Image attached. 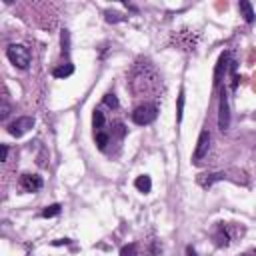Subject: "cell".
<instances>
[{
	"mask_svg": "<svg viewBox=\"0 0 256 256\" xmlns=\"http://www.w3.org/2000/svg\"><path fill=\"white\" fill-rule=\"evenodd\" d=\"M6 56L16 68H20V70H26V68L30 66V60H32L30 50L22 44H10L6 48Z\"/></svg>",
	"mask_w": 256,
	"mask_h": 256,
	"instance_id": "6da1fadb",
	"label": "cell"
},
{
	"mask_svg": "<svg viewBox=\"0 0 256 256\" xmlns=\"http://www.w3.org/2000/svg\"><path fill=\"white\" fill-rule=\"evenodd\" d=\"M156 114H158V108L154 104H140L132 112V122L138 124V126H146L150 122H154Z\"/></svg>",
	"mask_w": 256,
	"mask_h": 256,
	"instance_id": "7a4b0ae2",
	"label": "cell"
},
{
	"mask_svg": "<svg viewBox=\"0 0 256 256\" xmlns=\"http://www.w3.org/2000/svg\"><path fill=\"white\" fill-rule=\"evenodd\" d=\"M218 126L220 130H228L230 126V106H228V96L226 92L222 90V94H220V106H218Z\"/></svg>",
	"mask_w": 256,
	"mask_h": 256,
	"instance_id": "3957f363",
	"label": "cell"
},
{
	"mask_svg": "<svg viewBox=\"0 0 256 256\" xmlns=\"http://www.w3.org/2000/svg\"><path fill=\"white\" fill-rule=\"evenodd\" d=\"M34 126V118H30V116H20V118H16L14 122H10L8 124V132L12 134V136H22V134H26L30 128Z\"/></svg>",
	"mask_w": 256,
	"mask_h": 256,
	"instance_id": "277c9868",
	"label": "cell"
},
{
	"mask_svg": "<svg viewBox=\"0 0 256 256\" xmlns=\"http://www.w3.org/2000/svg\"><path fill=\"white\" fill-rule=\"evenodd\" d=\"M208 146H210V132L208 130H202L200 136H198V142H196V150H194V156H192V162L198 164L208 152Z\"/></svg>",
	"mask_w": 256,
	"mask_h": 256,
	"instance_id": "5b68a950",
	"label": "cell"
},
{
	"mask_svg": "<svg viewBox=\"0 0 256 256\" xmlns=\"http://www.w3.org/2000/svg\"><path fill=\"white\" fill-rule=\"evenodd\" d=\"M42 186H44V180L38 174H22L20 176V188L24 192H38Z\"/></svg>",
	"mask_w": 256,
	"mask_h": 256,
	"instance_id": "8992f818",
	"label": "cell"
},
{
	"mask_svg": "<svg viewBox=\"0 0 256 256\" xmlns=\"http://www.w3.org/2000/svg\"><path fill=\"white\" fill-rule=\"evenodd\" d=\"M228 58H230L228 52H222V54H220V58H218V62H216V68H214V86H218V84L222 82V76H224L226 66H228Z\"/></svg>",
	"mask_w": 256,
	"mask_h": 256,
	"instance_id": "52a82bcc",
	"label": "cell"
},
{
	"mask_svg": "<svg viewBox=\"0 0 256 256\" xmlns=\"http://www.w3.org/2000/svg\"><path fill=\"white\" fill-rule=\"evenodd\" d=\"M214 240L218 246H228L230 240H232V236H230V230H228V224L224 222H220L216 226V232H214Z\"/></svg>",
	"mask_w": 256,
	"mask_h": 256,
	"instance_id": "ba28073f",
	"label": "cell"
},
{
	"mask_svg": "<svg viewBox=\"0 0 256 256\" xmlns=\"http://www.w3.org/2000/svg\"><path fill=\"white\" fill-rule=\"evenodd\" d=\"M72 72H74V66H72L70 62L60 64V66H56L54 70H52L54 78H68V76H72Z\"/></svg>",
	"mask_w": 256,
	"mask_h": 256,
	"instance_id": "9c48e42d",
	"label": "cell"
},
{
	"mask_svg": "<svg viewBox=\"0 0 256 256\" xmlns=\"http://www.w3.org/2000/svg\"><path fill=\"white\" fill-rule=\"evenodd\" d=\"M134 186H136V190L138 192H150V188H152V180H150V176H146V174H142V176H138L134 180Z\"/></svg>",
	"mask_w": 256,
	"mask_h": 256,
	"instance_id": "30bf717a",
	"label": "cell"
},
{
	"mask_svg": "<svg viewBox=\"0 0 256 256\" xmlns=\"http://www.w3.org/2000/svg\"><path fill=\"white\" fill-rule=\"evenodd\" d=\"M238 10L242 12L244 20H246L248 24H252V22H254V10H252V4H250V2H246V0H242V2L238 4Z\"/></svg>",
	"mask_w": 256,
	"mask_h": 256,
	"instance_id": "8fae6325",
	"label": "cell"
},
{
	"mask_svg": "<svg viewBox=\"0 0 256 256\" xmlns=\"http://www.w3.org/2000/svg\"><path fill=\"white\" fill-rule=\"evenodd\" d=\"M94 140H96V144H98L100 150H106V144L110 140V134L106 130H98V132H94Z\"/></svg>",
	"mask_w": 256,
	"mask_h": 256,
	"instance_id": "7c38bea8",
	"label": "cell"
},
{
	"mask_svg": "<svg viewBox=\"0 0 256 256\" xmlns=\"http://www.w3.org/2000/svg\"><path fill=\"white\" fill-rule=\"evenodd\" d=\"M104 124H106L104 114H102L100 110H94V114H92V126H94V132L104 130Z\"/></svg>",
	"mask_w": 256,
	"mask_h": 256,
	"instance_id": "4fadbf2b",
	"label": "cell"
},
{
	"mask_svg": "<svg viewBox=\"0 0 256 256\" xmlns=\"http://www.w3.org/2000/svg\"><path fill=\"white\" fill-rule=\"evenodd\" d=\"M60 204H50V206H46L42 210V218H52V216H58L60 214Z\"/></svg>",
	"mask_w": 256,
	"mask_h": 256,
	"instance_id": "5bb4252c",
	"label": "cell"
},
{
	"mask_svg": "<svg viewBox=\"0 0 256 256\" xmlns=\"http://www.w3.org/2000/svg\"><path fill=\"white\" fill-rule=\"evenodd\" d=\"M102 102L108 106V108H118V98L112 94V92H108V94H104V98H102Z\"/></svg>",
	"mask_w": 256,
	"mask_h": 256,
	"instance_id": "9a60e30c",
	"label": "cell"
},
{
	"mask_svg": "<svg viewBox=\"0 0 256 256\" xmlns=\"http://www.w3.org/2000/svg\"><path fill=\"white\" fill-rule=\"evenodd\" d=\"M120 256H138V246H136V244H126V246H122Z\"/></svg>",
	"mask_w": 256,
	"mask_h": 256,
	"instance_id": "2e32d148",
	"label": "cell"
},
{
	"mask_svg": "<svg viewBox=\"0 0 256 256\" xmlns=\"http://www.w3.org/2000/svg\"><path fill=\"white\" fill-rule=\"evenodd\" d=\"M182 114H184V90L180 88V94H178V114H176L178 124L182 122Z\"/></svg>",
	"mask_w": 256,
	"mask_h": 256,
	"instance_id": "e0dca14e",
	"label": "cell"
},
{
	"mask_svg": "<svg viewBox=\"0 0 256 256\" xmlns=\"http://www.w3.org/2000/svg\"><path fill=\"white\" fill-rule=\"evenodd\" d=\"M68 46H70V34L64 30V32H62V52H64V54H68Z\"/></svg>",
	"mask_w": 256,
	"mask_h": 256,
	"instance_id": "ac0fdd59",
	"label": "cell"
},
{
	"mask_svg": "<svg viewBox=\"0 0 256 256\" xmlns=\"http://www.w3.org/2000/svg\"><path fill=\"white\" fill-rule=\"evenodd\" d=\"M106 20L108 22H120V20H124V16H120V14H118V12H106Z\"/></svg>",
	"mask_w": 256,
	"mask_h": 256,
	"instance_id": "d6986e66",
	"label": "cell"
},
{
	"mask_svg": "<svg viewBox=\"0 0 256 256\" xmlns=\"http://www.w3.org/2000/svg\"><path fill=\"white\" fill-rule=\"evenodd\" d=\"M114 132H116V136H118V138H122V136L126 134V128H124V124H120V122H118V124H114Z\"/></svg>",
	"mask_w": 256,
	"mask_h": 256,
	"instance_id": "ffe728a7",
	"label": "cell"
},
{
	"mask_svg": "<svg viewBox=\"0 0 256 256\" xmlns=\"http://www.w3.org/2000/svg\"><path fill=\"white\" fill-rule=\"evenodd\" d=\"M8 114H10V104H8L6 98H4V102H2V114H0V116H2V120H6Z\"/></svg>",
	"mask_w": 256,
	"mask_h": 256,
	"instance_id": "44dd1931",
	"label": "cell"
},
{
	"mask_svg": "<svg viewBox=\"0 0 256 256\" xmlns=\"http://www.w3.org/2000/svg\"><path fill=\"white\" fill-rule=\"evenodd\" d=\"M8 158V144H2V154H0V160H6Z\"/></svg>",
	"mask_w": 256,
	"mask_h": 256,
	"instance_id": "7402d4cb",
	"label": "cell"
},
{
	"mask_svg": "<svg viewBox=\"0 0 256 256\" xmlns=\"http://www.w3.org/2000/svg\"><path fill=\"white\" fill-rule=\"evenodd\" d=\"M52 244L54 246H62V244H70V240H68V238H60V240H54Z\"/></svg>",
	"mask_w": 256,
	"mask_h": 256,
	"instance_id": "603a6c76",
	"label": "cell"
},
{
	"mask_svg": "<svg viewBox=\"0 0 256 256\" xmlns=\"http://www.w3.org/2000/svg\"><path fill=\"white\" fill-rule=\"evenodd\" d=\"M186 256H196V250L192 246H186Z\"/></svg>",
	"mask_w": 256,
	"mask_h": 256,
	"instance_id": "cb8c5ba5",
	"label": "cell"
},
{
	"mask_svg": "<svg viewBox=\"0 0 256 256\" xmlns=\"http://www.w3.org/2000/svg\"><path fill=\"white\" fill-rule=\"evenodd\" d=\"M242 256H256V252H246V254H242Z\"/></svg>",
	"mask_w": 256,
	"mask_h": 256,
	"instance_id": "d4e9b609",
	"label": "cell"
}]
</instances>
